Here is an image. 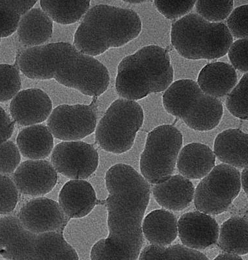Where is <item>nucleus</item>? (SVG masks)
Masks as SVG:
<instances>
[{
	"mask_svg": "<svg viewBox=\"0 0 248 260\" xmlns=\"http://www.w3.org/2000/svg\"><path fill=\"white\" fill-rule=\"evenodd\" d=\"M164 108L196 131L207 132L219 126L224 113L222 102L209 96L191 80L173 83L163 95Z\"/></svg>",
	"mask_w": 248,
	"mask_h": 260,
	"instance_id": "obj_7",
	"label": "nucleus"
},
{
	"mask_svg": "<svg viewBox=\"0 0 248 260\" xmlns=\"http://www.w3.org/2000/svg\"><path fill=\"white\" fill-rule=\"evenodd\" d=\"M247 5H243L232 11L227 20V27L232 37L236 39H246L248 36Z\"/></svg>",
	"mask_w": 248,
	"mask_h": 260,
	"instance_id": "obj_34",
	"label": "nucleus"
},
{
	"mask_svg": "<svg viewBox=\"0 0 248 260\" xmlns=\"http://www.w3.org/2000/svg\"><path fill=\"white\" fill-rule=\"evenodd\" d=\"M99 155L94 146L83 141L58 144L51 155V164L57 173L71 180H85L96 171Z\"/></svg>",
	"mask_w": 248,
	"mask_h": 260,
	"instance_id": "obj_12",
	"label": "nucleus"
},
{
	"mask_svg": "<svg viewBox=\"0 0 248 260\" xmlns=\"http://www.w3.org/2000/svg\"><path fill=\"white\" fill-rule=\"evenodd\" d=\"M215 156L208 146L190 143L180 151L177 167L181 176L191 180L203 178L215 167Z\"/></svg>",
	"mask_w": 248,
	"mask_h": 260,
	"instance_id": "obj_19",
	"label": "nucleus"
},
{
	"mask_svg": "<svg viewBox=\"0 0 248 260\" xmlns=\"http://www.w3.org/2000/svg\"><path fill=\"white\" fill-rule=\"evenodd\" d=\"M96 101L90 105H61L56 107L48 118L53 137L64 141H78L89 136L97 127Z\"/></svg>",
	"mask_w": 248,
	"mask_h": 260,
	"instance_id": "obj_11",
	"label": "nucleus"
},
{
	"mask_svg": "<svg viewBox=\"0 0 248 260\" xmlns=\"http://www.w3.org/2000/svg\"><path fill=\"white\" fill-rule=\"evenodd\" d=\"M90 256L91 260H135L128 254L110 247L104 239L92 246Z\"/></svg>",
	"mask_w": 248,
	"mask_h": 260,
	"instance_id": "obj_37",
	"label": "nucleus"
},
{
	"mask_svg": "<svg viewBox=\"0 0 248 260\" xmlns=\"http://www.w3.org/2000/svg\"><path fill=\"white\" fill-rule=\"evenodd\" d=\"M108 197V236L110 247L138 260L143 245L142 222L150 201V185L129 165L119 164L106 174Z\"/></svg>",
	"mask_w": 248,
	"mask_h": 260,
	"instance_id": "obj_1",
	"label": "nucleus"
},
{
	"mask_svg": "<svg viewBox=\"0 0 248 260\" xmlns=\"http://www.w3.org/2000/svg\"><path fill=\"white\" fill-rule=\"evenodd\" d=\"M247 134L240 129H229L218 135L214 154L224 164L235 168L247 167Z\"/></svg>",
	"mask_w": 248,
	"mask_h": 260,
	"instance_id": "obj_20",
	"label": "nucleus"
},
{
	"mask_svg": "<svg viewBox=\"0 0 248 260\" xmlns=\"http://www.w3.org/2000/svg\"><path fill=\"white\" fill-rule=\"evenodd\" d=\"M141 29L140 16L135 11L98 5L85 14L75 32L74 45L83 54L98 56L136 39Z\"/></svg>",
	"mask_w": 248,
	"mask_h": 260,
	"instance_id": "obj_3",
	"label": "nucleus"
},
{
	"mask_svg": "<svg viewBox=\"0 0 248 260\" xmlns=\"http://www.w3.org/2000/svg\"><path fill=\"white\" fill-rule=\"evenodd\" d=\"M0 255L8 260H79L64 231L33 234L13 216L0 219Z\"/></svg>",
	"mask_w": 248,
	"mask_h": 260,
	"instance_id": "obj_5",
	"label": "nucleus"
},
{
	"mask_svg": "<svg viewBox=\"0 0 248 260\" xmlns=\"http://www.w3.org/2000/svg\"><path fill=\"white\" fill-rule=\"evenodd\" d=\"M18 67L15 64H0V102L13 99L21 89Z\"/></svg>",
	"mask_w": 248,
	"mask_h": 260,
	"instance_id": "obj_30",
	"label": "nucleus"
},
{
	"mask_svg": "<svg viewBox=\"0 0 248 260\" xmlns=\"http://www.w3.org/2000/svg\"><path fill=\"white\" fill-rule=\"evenodd\" d=\"M138 260H209L198 250L177 245L159 247L150 245L141 251Z\"/></svg>",
	"mask_w": 248,
	"mask_h": 260,
	"instance_id": "obj_28",
	"label": "nucleus"
},
{
	"mask_svg": "<svg viewBox=\"0 0 248 260\" xmlns=\"http://www.w3.org/2000/svg\"><path fill=\"white\" fill-rule=\"evenodd\" d=\"M125 2H127V3H129L131 4H142L143 2H145L144 1H125Z\"/></svg>",
	"mask_w": 248,
	"mask_h": 260,
	"instance_id": "obj_41",
	"label": "nucleus"
},
{
	"mask_svg": "<svg viewBox=\"0 0 248 260\" xmlns=\"http://www.w3.org/2000/svg\"><path fill=\"white\" fill-rule=\"evenodd\" d=\"M152 190L157 203L173 211L189 207L195 192L193 183L181 175L171 176L164 182L153 185Z\"/></svg>",
	"mask_w": 248,
	"mask_h": 260,
	"instance_id": "obj_18",
	"label": "nucleus"
},
{
	"mask_svg": "<svg viewBox=\"0 0 248 260\" xmlns=\"http://www.w3.org/2000/svg\"><path fill=\"white\" fill-rule=\"evenodd\" d=\"M247 46V38L239 39L232 44L228 52L233 68L245 74L248 71Z\"/></svg>",
	"mask_w": 248,
	"mask_h": 260,
	"instance_id": "obj_36",
	"label": "nucleus"
},
{
	"mask_svg": "<svg viewBox=\"0 0 248 260\" xmlns=\"http://www.w3.org/2000/svg\"><path fill=\"white\" fill-rule=\"evenodd\" d=\"M36 1H0V39L17 31L21 17L31 10Z\"/></svg>",
	"mask_w": 248,
	"mask_h": 260,
	"instance_id": "obj_27",
	"label": "nucleus"
},
{
	"mask_svg": "<svg viewBox=\"0 0 248 260\" xmlns=\"http://www.w3.org/2000/svg\"><path fill=\"white\" fill-rule=\"evenodd\" d=\"M178 237L185 247L199 250L218 242L220 227L214 218L200 211L184 213L177 222Z\"/></svg>",
	"mask_w": 248,
	"mask_h": 260,
	"instance_id": "obj_15",
	"label": "nucleus"
},
{
	"mask_svg": "<svg viewBox=\"0 0 248 260\" xmlns=\"http://www.w3.org/2000/svg\"><path fill=\"white\" fill-rule=\"evenodd\" d=\"M0 43H1V39H0Z\"/></svg>",
	"mask_w": 248,
	"mask_h": 260,
	"instance_id": "obj_42",
	"label": "nucleus"
},
{
	"mask_svg": "<svg viewBox=\"0 0 248 260\" xmlns=\"http://www.w3.org/2000/svg\"><path fill=\"white\" fill-rule=\"evenodd\" d=\"M14 121L23 126H34L45 122L52 111V102L46 92L39 89L18 92L9 107Z\"/></svg>",
	"mask_w": 248,
	"mask_h": 260,
	"instance_id": "obj_16",
	"label": "nucleus"
},
{
	"mask_svg": "<svg viewBox=\"0 0 248 260\" xmlns=\"http://www.w3.org/2000/svg\"><path fill=\"white\" fill-rule=\"evenodd\" d=\"M241 186H242L245 194H247V167H245L240 175Z\"/></svg>",
	"mask_w": 248,
	"mask_h": 260,
	"instance_id": "obj_39",
	"label": "nucleus"
},
{
	"mask_svg": "<svg viewBox=\"0 0 248 260\" xmlns=\"http://www.w3.org/2000/svg\"><path fill=\"white\" fill-rule=\"evenodd\" d=\"M99 203L91 183L83 180H71L60 191L58 204L71 219L89 215Z\"/></svg>",
	"mask_w": 248,
	"mask_h": 260,
	"instance_id": "obj_17",
	"label": "nucleus"
},
{
	"mask_svg": "<svg viewBox=\"0 0 248 260\" xmlns=\"http://www.w3.org/2000/svg\"><path fill=\"white\" fill-rule=\"evenodd\" d=\"M18 219L25 230L36 234L64 231L70 220L57 202L44 197L25 204L18 213Z\"/></svg>",
	"mask_w": 248,
	"mask_h": 260,
	"instance_id": "obj_13",
	"label": "nucleus"
},
{
	"mask_svg": "<svg viewBox=\"0 0 248 260\" xmlns=\"http://www.w3.org/2000/svg\"><path fill=\"white\" fill-rule=\"evenodd\" d=\"M13 181L20 193L40 197L49 193L57 182V173L46 160H27L18 166Z\"/></svg>",
	"mask_w": 248,
	"mask_h": 260,
	"instance_id": "obj_14",
	"label": "nucleus"
},
{
	"mask_svg": "<svg viewBox=\"0 0 248 260\" xmlns=\"http://www.w3.org/2000/svg\"><path fill=\"white\" fill-rule=\"evenodd\" d=\"M182 141L181 132L171 125L158 126L148 134L140 161L141 175L148 183L157 184L172 176Z\"/></svg>",
	"mask_w": 248,
	"mask_h": 260,
	"instance_id": "obj_9",
	"label": "nucleus"
},
{
	"mask_svg": "<svg viewBox=\"0 0 248 260\" xmlns=\"http://www.w3.org/2000/svg\"><path fill=\"white\" fill-rule=\"evenodd\" d=\"M21 161L18 146L13 141L0 144V174L8 176L15 173Z\"/></svg>",
	"mask_w": 248,
	"mask_h": 260,
	"instance_id": "obj_32",
	"label": "nucleus"
},
{
	"mask_svg": "<svg viewBox=\"0 0 248 260\" xmlns=\"http://www.w3.org/2000/svg\"><path fill=\"white\" fill-rule=\"evenodd\" d=\"M52 32V20L39 8L32 9L23 15L17 29L20 43L29 48L42 46L49 41Z\"/></svg>",
	"mask_w": 248,
	"mask_h": 260,
	"instance_id": "obj_22",
	"label": "nucleus"
},
{
	"mask_svg": "<svg viewBox=\"0 0 248 260\" xmlns=\"http://www.w3.org/2000/svg\"><path fill=\"white\" fill-rule=\"evenodd\" d=\"M248 224L244 218L234 217L222 224L219 231V246L229 254L238 255L248 253Z\"/></svg>",
	"mask_w": 248,
	"mask_h": 260,
	"instance_id": "obj_25",
	"label": "nucleus"
},
{
	"mask_svg": "<svg viewBox=\"0 0 248 260\" xmlns=\"http://www.w3.org/2000/svg\"><path fill=\"white\" fill-rule=\"evenodd\" d=\"M90 1H41L42 10L62 25L75 24L89 11Z\"/></svg>",
	"mask_w": 248,
	"mask_h": 260,
	"instance_id": "obj_26",
	"label": "nucleus"
},
{
	"mask_svg": "<svg viewBox=\"0 0 248 260\" xmlns=\"http://www.w3.org/2000/svg\"><path fill=\"white\" fill-rule=\"evenodd\" d=\"M198 15L208 22L219 23L226 19L233 11V1H197Z\"/></svg>",
	"mask_w": 248,
	"mask_h": 260,
	"instance_id": "obj_31",
	"label": "nucleus"
},
{
	"mask_svg": "<svg viewBox=\"0 0 248 260\" xmlns=\"http://www.w3.org/2000/svg\"><path fill=\"white\" fill-rule=\"evenodd\" d=\"M15 122L0 106V144L6 142L13 136Z\"/></svg>",
	"mask_w": 248,
	"mask_h": 260,
	"instance_id": "obj_38",
	"label": "nucleus"
},
{
	"mask_svg": "<svg viewBox=\"0 0 248 260\" xmlns=\"http://www.w3.org/2000/svg\"><path fill=\"white\" fill-rule=\"evenodd\" d=\"M18 69L32 80H55L58 83L97 97L108 89L110 74L96 58L83 54L68 43H55L27 48L17 59Z\"/></svg>",
	"mask_w": 248,
	"mask_h": 260,
	"instance_id": "obj_2",
	"label": "nucleus"
},
{
	"mask_svg": "<svg viewBox=\"0 0 248 260\" xmlns=\"http://www.w3.org/2000/svg\"><path fill=\"white\" fill-rule=\"evenodd\" d=\"M144 113L136 101L118 99L109 107L96 131L97 145L106 152L121 154L133 148Z\"/></svg>",
	"mask_w": 248,
	"mask_h": 260,
	"instance_id": "obj_8",
	"label": "nucleus"
},
{
	"mask_svg": "<svg viewBox=\"0 0 248 260\" xmlns=\"http://www.w3.org/2000/svg\"><path fill=\"white\" fill-rule=\"evenodd\" d=\"M214 260H243L242 257L238 255L224 253L219 255Z\"/></svg>",
	"mask_w": 248,
	"mask_h": 260,
	"instance_id": "obj_40",
	"label": "nucleus"
},
{
	"mask_svg": "<svg viewBox=\"0 0 248 260\" xmlns=\"http://www.w3.org/2000/svg\"><path fill=\"white\" fill-rule=\"evenodd\" d=\"M171 44L182 57L192 60L224 57L233 38L224 23H212L196 13L183 16L172 25Z\"/></svg>",
	"mask_w": 248,
	"mask_h": 260,
	"instance_id": "obj_6",
	"label": "nucleus"
},
{
	"mask_svg": "<svg viewBox=\"0 0 248 260\" xmlns=\"http://www.w3.org/2000/svg\"><path fill=\"white\" fill-rule=\"evenodd\" d=\"M158 11L170 20L186 16L191 12L196 4V1H154Z\"/></svg>",
	"mask_w": 248,
	"mask_h": 260,
	"instance_id": "obj_35",
	"label": "nucleus"
},
{
	"mask_svg": "<svg viewBox=\"0 0 248 260\" xmlns=\"http://www.w3.org/2000/svg\"><path fill=\"white\" fill-rule=\"evenodd\" d=\"M17 144L23 157L30 160H43L52 152L54 137L47 126L34 125L20 132Z\"/></svg>",
	"mask_w": 248,
	"mask_h": 260,
	"instance_id": "obj_24",
	"label": "nucleus"
},
{
	"mask_svg": "<svg viewBox=\"0 0 248 260\" xmlns=\"http://www.w3.org/2000/svg\"><path fill=\"white\" fill-rule=\"evenodd\" d=\"M240 189V172L228 165L220 164L197 186L194 192L195 206L205 214H221L238 197Z\"/></svg>",
	"mask_w": 248,
	"mask_h": 260,
	"instance_id": "obj_10",
	"label": "nucleus"
},
{
	"mask_svg": "<svg viewBox=\"0 0 248 260\" xmlns=\"http://www.w3.org/2000/svg\"><path fill=\"white\" fill-rule=\"evenodd\" d=\"M237 74L232 65L215 62L201 70L197 83L203 92L217 99L226 96L237 84Z\"/></svg>",
	"mask_w": 248,
	"mask_h": 260,
	"instance_id": "obj_21",
	"label": "nucleus"
},
{
	"mask_svg": "<svg viewBox=\"0 0 248 260\" xmlns=\"http://www.w3.org/2000/svg\"><path fill=\"white\" fill-rule=\"evenodd\" d=\"M143 235L152 245L168 247L178 235L177 219L166 210L152 211L142 222Z\"/></svg>",
	"mask_w": 248,
	"mask_h": 260,
	"instance_id": "obj_23",
	"label": "nucleus"
},
{
	"mask_svg": "<svg viewBox=\"0 0 248 260\" xmlns=\"http://www.w3.org/2000/svg\"><path fill=\"white\" fill-rule=\"evenodd\" d=\"M173 77V69L166 49L155 45L145 46L120 61L116 91L122 99L139 101L168 89Z\"/></svg>",
	"mask_w": 248,
	"mask_h": 260,
	"instance_id": "obj_4",
	"label": "nucleus"
},
{
	"mask_svg": "<svg viewBox=\"0 0 248 260\" xmlns=\"http://www.w3.org/2000/svg\"><path fill=\"white\" fill-rule=\"evenodd\" d=\"M18 201V191L13 180L0 174V215L15 210Z\"/></svg>",
	"mask_w": 248,
	"mask_h": 260,
	"instance_id": "obj_33",
	"label": "nucleus"
},
{
	"mask_svg": "<svg viewBox=\"0 0 248 260\" xmlns=\"http://www.w3.org/2000/svg\"><path fill=\"white\" fill-rule=\"evenodd\" d=\"M247 80V74H245L228 95L226 102V108L229 112L234 117L242 120H247L248 118Z\"/></svg>",
	"mask_w": 248,
	"mask_h": 260,
	"instance_id": "obj_29",
	"label": "nucleus"
}]
</instances>
